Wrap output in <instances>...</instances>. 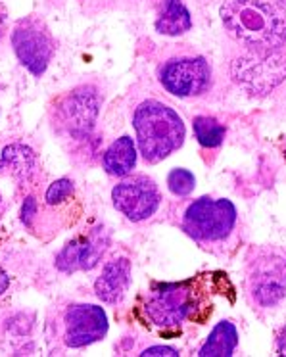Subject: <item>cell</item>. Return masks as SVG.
Returning a JSON list of instances; mask_svg holds the SVG:
<instances>
[{"instance_id": "1", "label": "cell", "mask_w": 286, "mask_h": 357, "mask_svg": "<svg viewBox=\"0 0 286 357\" xmlns=\"http://www.w3.org/2000/svg\"><path fill=\"white\" fill-rule=\"evenodd\" d=\"M181 231L204 252L227 259L240 244V219L234 204L227 198L202 196L188 202L179 215Z\"/></svg>"}, {"instance_id": "2", "label": "cell", "mask_w": 286, "mask_h": 357, "mask_svg": "<svg viewBox=\"0 0 286 357\" xmlns=\"http://www.w3.org/2000/svg\"><path fill=\"white\" fill-rule=\"evenodd\" d=\"M225 31L254 52H275L286 45V12L265 0H225L219 8Z\"/></svg>"}, {"instance_id": "3", "label": "cell", "mask_w": 286, "mask_h": 357, "mask_svg": "<svg viewBox=\"0 0 286 357\" xmlns=\"http://www.w3.org/2000/svg\"><path fill=\"white\" fill-rule=\"evenodd\" d=\"M144 315L154 326L175 328L185 321L200 323L211 313L206 275L181 282L154 284L144 300Z\"/></svg>"}, {"instance_id": "4", "label": "cell", "mask_w": 286, "mask_h": 357, "mask_svg": "<svg viewBox=\"0 0 286 357\" xmlns=\"http://www.w3.org/2000/svg\"><path fill=\"white\" fill-rule=\"evenodd\" d=\"M140 155L148 163H160L185 142V123L175 109L160 100H144L133 116Z\"/></svg>"}, {"instance_id": "5", "label": "cell", "mask_w": 286, "mask_h": 357, "mask_svg": "<svg viewBox=\"0 0 286 357\" xmlns=\"http://www.w3.org/2000/svg\"><path fill=\"white\" fill-rule=\"evenodd\" d=\"M246 294L254 305L269 310L286 296V252L257 246L246 257Z\"/></svg>"}, {"instance_id": "6", "label": "cell", "mask_w": 286, "mask_h": 357, "mask_svg": "<svg viewBox=\"0 0 286 357\" xmlns=\"http://www.w3.org/2000/svg\"><path fill=\"white\" fill-rule=\"evenodd\" d=\"M232 81L252 94L275 91L286 77V56L275 52H254L236 56L231 62Z\"/></svg>"}, {"instance_id": "7", "label": "cell", "mask_w": 286, "mask_h": 357, "mask_svg": "<svg viewBox=\"0 0 286 357\" xmlns=\"http://www.w3.org/2000/svg\"><path fill=\"white\" fill-rule=\"evenodd\" d=\"M160 85L177 98H194L211 86V66L204 56H179L163 62L158 70Z\"/></svg>"}, {"instance_id": "8", "label": "cell", "mask_w": 286, "mask_h": 357, "mask_svg": "<svg viewBox=\"0 0 286 357\" xmlns=\"http://www.w3.org/2000/svg\"><path fill=\"white\" fill-rule=\"evenodd\" d=\"M12 48L24 68L40 77L54 54V40L39 17L20 20L12 31Z\"/></svg>"}, {"instance_id": "9", "label": "cell", "mask_w": 286, "mask_h": 357, "mask_svg": "<svg viewBox=\"0 0 286 357\" xmlns=\"http://www.w3.org/2000/svg\"><path fill=\"white\" fill-rule=\"evenodd\" d=\"M112 202L119 213L133 223L146 221L160 210L162 195L154 181L146 175H135L121 181L112 190Z\"/></svg>"}, {"instance_id": "10", "label": "cell", "mask_w": 286, "mask_h": 357, "mask_svg": "<svg viewBox=\"0 0 286 357\" xmlns=\"http://www.w3.org/2000/svg\"><path fill=\"white\" fill-rule=\"evenodd\" d=\"M100 93L94 86H77L56 106V117L63 131L75 139H85L93 131L100 112Z\"/></svg>"}, {"instance_id": "11", "label": "cell", "mask_w": 286, "mask_h": 357, "mask_svg": "<svg viewBox=\"0 0 286 357\" xmlns=\"http://www.w3.org/2000/svg\"><path fill=\"white\" fill-rule=\"evenodd\" d=\"M108 334V315L100 305L73 303L63 313V344L71 349L100 342Z\"/></svg>"}, {"instance_id": "12", "label": "cell", "mask_w": 286, "mask_h": 357, "mask_svg": "<svg viewBox=\"0 0 286 357\" xmlns=\"http://www.w3.org/2000/svg\"><path fill=\"white\" fill-rule=\"evenodd\" d=\"M110 246V233L104 227H96L75 241L68 242L56 257V267L63 273L89 271L98 265Z\"/></svg>"}, {"instance_id": "13", "label": "cell", "mask_w": 286, "mask_h": 357, "mask_svg": "<svg viewBox=\"0 0 286 357\" xmlns=\"http://www.w3.org/2000/svg\"><path fill=\"white\" fill-rule=\"evenodd\" d=\"M131 284V261L127 257H116L104 265L100 277L94 282V292L104 303H117L123 300Z\"/></svg>"}, {"instance_id": "14", "label": "cell", "mask_w": 286, "mask_h": 357, "mask_svg": "<svg viewBox=\"0 0 286 357\" xmlns=\"http://www.w3.org/2000/svg\"><path fill=\"white\" fill-rule=\"evenodd\" d=\"M104 169L114 177H127L137 165V146L131 137H121L104 152Z\"/></svg>"}, {"instance_id": "15", "label": "cell", "mask_w": 286, "mask_h": 357, "mask_svg": "<svg viewBox=\"0 0 286 357\" xmlns=\"http://www.w3.org/2000/svg\"><path fill=\"white\" fill-rule=\"evenodd\" d=\"M239 346V331L231 321H219L198 349L200 357H229Z\"/></svg>"}, {"instance_id": "16", "label": "cell", "mask_w": 286, "mask_h": 357, "mask_svg": "<svg viewBox=\"0 0 286 357\" xmlns=\"http://www.w3.org/2000/svg\"><path fill=\"white\" fill-rule=\"evenodd\" d=\"M190 27L193 17L183 0H163L162 14L156 20V31L167 37H179L190 31Z\"/></svg>"}, {"instance_id": "17", "label": "cell", "mask_w": 286, "mask_h": 357, "mask_svg": "<svg viewBox=\"0 0 286 357\" xmlns=\"http://www.w3.org/2000/svg\"><path fill=\"white\" fill-rule=\"evenodd\" d=\"M37 167V158L29 146L24 144H10L2 150L0 158V171L8 169L12 177L20 181H29Z\"/></svg>"}, {"instance_id": "18", "label": "cell", "mask_w": 286, "mask_h": 357, "mask_svg": "<svg viewBox=\"0 0 286 357\" xmlns=\"http://www.w3.org/2000/svg\"><path fill=\"white\" fill-rule=\"evenodd\" d=\"M194 137L198 140V144L204 148H217L223 144L225 140V127L216 117L198 116L193 121Z\"/></svg>"}, {"instance_id": "19", "label": "cell", "mask_w": 286, "mask_h": 357, "mask_svg": "<svg viewBox=\"0 0 286 357\" xmlns=\"http://www.w3.org/2000/svg\"><path fill=\"white\" fill-rule=\"evenodd\" d=\"M167 187H170V190L175 196L185 198V196L194 192V188H196V177H194L193 171L177 167V169H173L167 175Z\"/></svg>"}, {"instance_id": "20", "label": "cell", "mask_w": 286, "mask_h": 357, "mask_svg": "<svg viewBox=\"0 0 286 357\" xmlns=\"http://www.w3.org/2000/svg\"><path fill=\"white\" fill-rule=\"evenodd\" d=\"M73 190H75L73 181H70V178H58V181H54V183L48 187L45 200H47L48 206H58V204L66 202L68 198H71V196H73Z\"/></svg>"}, {"instance_id": "21", "label": "cell", "mask_w": 286, "mask_h": 357, "mask_svg": "<svg viewBox=\"0 0 286 357\" xmlns=\"http://www.w3.org/2000/svg\"><path fill=\"white\" fill-rule=\"evenodd\" d=\"M35 213H37V202H35V198H27L24 202V208H22V221L25 225H31V219Z\"/></svg>"}, {"instance_id": "22", "label": "cell", "mask_w": 286, "mask_h": 357, "mask_svg": "<svg viewBox=\"0 0 286 357\" xmlns=\"http://www.w3.org/2000/svg\"><path fill=\"white\" fill-rule=\"evenodd\" d=\"M140 356L144 357H154V356H179V351L175 348H170V346H152V348H146Z\"/></svg>"}, {"instance_id": "23", "label": "cell", "mask_w": 286, "mask_h": 357, "mask_svg": "<svg viewBox=\"0 0 286 357\" xmlns=\"http://www.w3.org/2000/svg\"><path fill=\"white\" fill-rule=\"evenodd\" d=\"M277 354L286 356V326H283L277 334Z\"/></svg>"}, {"instance_id": "24", "label": "cell", "mask_w": 286, "mask_h": 357, "mask_svg": "<svg viewBox=\"0 0 286 357\" xmlns=\"http://www.w3.org/2000/svg\"><path fill=\"white\" fill-rule=\"evenodd\" d=\"M8 287H10V277L6 275V271H4V269L0 267V296H2L4 292H6V290H8Z\"/></svg>"}, {"instance_id": "25", "label": "cell", "mask_w": 286, "mask_h": 357, "mask_svg": "<svg viewBox=\"0 0 286 357\" xmlns=\"http://www.w3.org/2000/svg\"><path fill=\"white\" fill-rule=\"evenodd\" d=\"M6 22H8V14H6V8L0 4V39H2V35L6 31Z\"/></svg>"}, {"instance_id": "26", "label": "cell", "mask_w": 286, "mask_h": 357, "mask_svg": "<svg viewBox=\"0 0 286 357\" xmlns=\"http://www.w3.org/2000/svg\"><path fill=\"white\" fill-rule=\"evenodd\" d=\"M0 208H2V198H0Z\"/></svg>"}]
</instances>
